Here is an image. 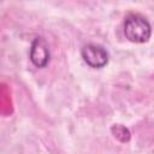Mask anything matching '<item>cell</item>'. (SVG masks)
Wrapping results in <instances>:
<instances>
[{"label": "cell", "instance_id": "obj_2", "mask_svg": "<svg viewBox=\"0 0 154 154\" xmlns=\"http://www.w3.org/2000/svg\"><path fill=\"white\" fill-rule=\"evenodd\" d=\"M82 57L84 61L95 69H100L108 63L107 51L97 45H87L82 48Z\"/></svg>", "mask_w": 154, "mask_h": 154}, {"label": "cell", "instance_id": "obj_4", "mask_svg": "<svg viewBox=\"0 0 154 154\" xmlns=\"http://www.w3.org/2000/svg\"><path fill=\"white\" fill-rule=\"evenodd\" d=\"M111 130H112V134L114 135V137L117 140H119L120 142H128L130 140V132L125 126L117 124V125H113L111 128Z\"/></svg>", "mask_w": 154, "mask_h": 154}, {"label": "cell", "instance_id": "obj_3", "mask_svg": "<svg viewBox=\"0 0 154 154\" xmlns=\"http://www.w3.org/2000/svg\"><path fill=\"white\" fill-rule=\"evenodd\" d=\"M30 60L37 67H45L49 61V49L47 42L42 37H36L32 41L30 49Z\"/></svg>", "mask_w": 154, "mask_h": 154}, {"label": "cell", "instance_id": "obj_1", "mask_svg": "<svg viewBox=\"0 0 154 154\" xmlns=\"http://www.w3.org/2000/svg\"><path fill=\"white\" fill-rule=\"evenodd\" d=\"M124 34L129 41L143 43L149 40L152 29L143 17L138 14H130L124 22Z\"/></svg>", "mask_w": 154, "mask_h": 154}]
</instances>
